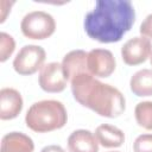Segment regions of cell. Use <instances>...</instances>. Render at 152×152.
Segmentation results:
<instances>
[{
	"mask_svg": "<svg viewBox=\"0 0 152 152\" xmlns=\"http://www.w3.org/2000/svg\"><path fill=\"white\" fill-rule=\"evenodd\" d=\"M135 10L129 0H97L84 17L83 27L89 38L100 43H116L132 28Z\"/></svg>",
	"mask_w": 152,
	"mask_h": 152,
	"instance_id": "cell-1",
	"label": "cell"
},
{
	"mask_svg": "<svg viewBox=\"0 0 152 152\" xmlns=\"http://www.w3.org/2000/svg\"><path fill=\"white\" fill-rule=\"evenodd\" d=\"M74 99L104 118H118L126 109V100L122 93L108 84L96 80L90 74H81L70 80Z\"/></svg>",
	"mask_w": 152,
	"mask_h": 152,
	"instance_id": "cell-2",
	"label": "cell"
},
{
	"mask_svg": "<svg viewBox=\"0 0 152 152\" xmlns=\"http://www.w3.org/2000/svg\"><path fill=\"white\" fill-rule=\"evenodd\" d=\"M68 113L64 104L57 100H42L30 106L25 115L26 126L37 133H46L65 126Z\"/></svg>",
	"mask_w": 152,
	"mask_h": 152,
	"instance_id": "cell-3",
	"label": "cell"
},
{
	"mask_svg": "<svg viewBox=\"0 0 152 152\" xmlns=\"http://www.w3.org/2000/svg\"><path fill=\"white\" fill-rule=\"evenodd\" d=\"M23 34L28 39L43 40L51 37L56 31L53 17L44 11H32L26 13L20 23Z\"/></svg>",
	"mask_w": 152,
	"mask_h": 152,
	"instance_id": "cell-4",
	"label": "cell"
},
{
	"mask_svg": "<svg viewBox=\"0 0 152 152\" xmlns=\"http://www.w3.org/2000/svg\"><path fill=\"white\" fill-rule=\"evenodd\" d=\"M45 58L46 52L42 46L34 44L24 45L13 59V69L23 76L33 75L44 66Z\"/></svg>",
	"mask_w": 152,
	"mask_h": 152,
	"instance_id": "cell-5",
	"label": "cell"
},
{
	"mask_svg": "<svg viewBox=\"0 0 152 152\" xmlns=\"http://www.w3.org/2000/svg\"><path fill=\"white\" fill-rule=\"evenodd\" d=\"M152 56V43L142 37H133L128 39L121 48V58L127 65H139Z\"/></svg>",
	"mask_w": 152,
	"mask_h": 152,
	"instance_id": "cell-6",
	"label": "cell"
},
{
	"mask_svg": "<svg viewBox=\"0 0 152 152\" xmlns=\"http://www.w3.org/2000/svg\"><path fill=\"white\" fill-rule=\"evenodd\" d=\"M38 82L46 93H61L66 88L68 78L64 75L62 63L50 62L45 64L39 72Z\"/></svg>",
	"mask_w": 152,
	"mask_h": 152,
	"instance_id": "cell-7",
	"label": "cell"
},
{
	"mask_svg": "<svg viewBox=\"0 0 152 152\" xmlns=\"http://www.w3.org/2000/svg\"><path fill=\"white\" fill-rule=\"evenodd\" d=\"M87 65L91 76L109 77L116 68V61L112 51L107 49H93L88 52Z\"/></svg>",
	"mask_w": 152,
	"mask_h": 152,
	"instance_id": "cell-8",
	"label": "cell"
},
{
	"mask_svg": "<svg viewBox=\"0 0 152 152\" xmlns=\"http://www.w3.org/2000/svg\"><path fill=\"white\" fill-rule=\"evenodd\" d=\"M24 101L21 94L14 88H2L0 90V119H15L23 110Z\"/></svg>",
	"mask_w": 152,
	"mask_h": 152,
	"instance_id": "cell-9",
	"label": "cell"
},
{
	"mask_svg": "<svg viewBox=\"0 0 152 152\" xmlns=\"http://www.w3.org/2000/svg\"><path fill=\"white\" fill-rule=\"evenodd\" d=\"M87 58H88V52L81 49L71 50L63 57L62 66H63V71L68 81L72 80L77 75L89 74L88 65H87Z\"/></svg>",
	"mask_w": 152,
	"mask_h": 152,
	"instance_id": "cell-10",
	"label": "cell"
},
{
	"mask_svg": "<svg viewBox=\"0 0 152 152\" xmlns=\"http://www.w3.org/2000/svg\"><path fill=\"white\" fill-rule=\"evenodd\" d=\"M69 152H99L95 134L88 129H76L68 137Z\"/></svg>",
	"mask_w": 152,
	"mask_h": 152,
	"instance_id": "cell-11",
	"label": "cell"
},
{
	"mask_svg": "<svg viewBox=\"0 0 152 152\" xmlns=\"http://www.w3.org/2000/svg\"><path fill=\"white\" fill-rule=\"evenodd\" d=\"M34 142L23 132H10L1 139L0 152H33Z\"/></svg>",
	"mask_w": 152,
	"mask_h": 152,
	"instance_id": "cell-12",
	"label": "cell"
},
{
	"mask_svg": "<svg viewBox=\"0 0 152 152\" xmlns=\"http://www.w3.org/2000/svg\"><path fill=\"white\" fill-rule=\"evenodd\" d=\"M94 134L99 145L106 148L120 147L125 142V133L119 127L109 124H102L97 126Z\"/></svg>",
	"mask_w": 152,
	"mask_h": 152,
	"instance_id": "cell-13",
	"label": "cell"
},
{
	"mask_svg": "<svg viewBox=\"0 0 152 152\" xmlns=\"http://www.w3.org/2000/svg\"><path fill=\"white\" fill-rule=\"evenodd\" d=\"M129 88L139 97L152 96V69H141L134 72L129 80Z\"/></svg>",
	"mask_w": 152,
	"mask_h": 152,
	"instance_id": "cell-14",
	"label": "cell"
},
{
	"mask_svg": "<svg viewBox=\"0 0 152 152\" xmlns=\"http://www.w3.org/2000/svg\"><path fill=\"white\" fill-rule=\"evenodd\" d=\"M134 116L140 127L152 131V101L139 102L134 108Z\"/></svg>",
	"mask_w": 152,
	"mask_h": 152,
	"instance_id": "cell-15",
	"label": "cell"
},
{
	"mask_svg": "<svg viewBox=\"0 0 152 152\" xmlns=\"http://www.w3.org/2000/svg\"><path fill=\"white\" fill-rule=\"evenodd\" d=\"M14 50H15L14 38L6 32H1L0 33V62L1 63L6 62L12 56Z\"/></svg>",
	"mask_w": 152,
	"mask_h": 152,
	"instance_id": "cell-16",
	"label": "cell"
},
{
	"mask_svg": "<svg viewBox=\"0 0 152 152\" xmlns=\"http://www.w3.org/2000/svg\"><path fill=\"white\" fill-rule=\"evenodd\" d=\"M134 152H152V133L140 134L133 142Z\"/></svg>",
	"mask_w": 152,
	"mask_h": 152,
	"instance_id": "cell-17",
	"label": "cell"
},
{
	"mask_svg": "<svg viewBox=\"0 0 152 152\" xmlns=\"http://www.w3.org/2000/svg\"><path fill=\"white\" fill-rule=\"evenodd\" d=\"M139 32L142 37L147 38L150 42L152 40V13L148 14L142 23L140 24V28H139Z\"/></svg>",
	"mask_w": 152,
	"mask_h": 152,
	"instance_id": "cell-18",
	"label": "cell"
},
{
	"mask_svg": "<svg viewBox=\"0 0 152 152\" xmlns=\"http://www.w3.org/2000/svg\"><path fill=\"white\" fill-rule=\"evenodd\" d=\"M0 6H1V19H0V23H4V21L6 20V18H7V13L11 12L12 5H11L10 7H5V6H6V2H5V0H2V1L0 2Z\"/></svg>",
	"mask_w": 152,
	"mask_h": 152,
	"instance_id": "cell-19",
	"label": "cell"
},
{
	"mask_svg": "<svg viewBox=\"0 0 152 152\" xmlns=\"http://www.w3.org/2000/svg\"><path fill=\"white\" fill-rule=\"evenodd\" d=\"M40 152H65V151L59 145H48V146L43 147Z\"/></svg>",
	"mask_w": 152,
	"mask_h": 152,
	"instance_id": "cell-20",
	"label": "cell"
},
{
	"mask_svg": "<svg viewBox=\"0 0 152 152\" xmlns=\"http://www.w3.org/2000/svg\"><path fill=\"white\" fill-rule=\"evenodd\" d=\"M109 152H120V151H109Z\"/></svg>",
	"mask_w": 152,
	"mask_h": 152,
	"instance_id": "cell-21",
	"label": "cell"
},
{
	"mask_svg": "<svg viewBox=\"0 0 152 152\" xmlns=\"http://www.w3.org/2000/svg\"><path fill=\"white\" fill-rule=\"evenodd\" d=\"M151 65H152V56H151Z\"/></svg>",
	"mask_w": 152,
	"mask_h": 152,
	"instance_id": "cell-22",
	"label": "cell"
}]
</instances>
